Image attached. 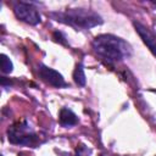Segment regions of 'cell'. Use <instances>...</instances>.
I'll use <instances>...</instances> for the list:
<instances>
[{"label":"cell","mask_w":156,"mask_h":156,"mask_svg":"<svg viewBox=\"0 0 156 156\" xmlns=\"http://www.w3.org/2000/svg\"><path fill=\"white\" fill-rule=\"evenodd\" d=\"M0 65H1V71L2 73H11L12 69H13V65L11 62V60L5 55L2 54L0 56Z\"/></svg>","instance_id":"cell-9"},{"label":"cell","mask_w":156,"mask_h":156,"mask_svg":"<svg viewBox=\"0 0 156 156\" xmlns=\"http://www.w3.org/2000/svg\"><path fill=\"white\" fill-rule=\"evenodd\" d=\"M73 80L76 82L77 85L79 87H84L85 85V73H84V68L82 66V63H78L73 71Z\"/></svg>","instance_id":"cell-8"},{"label":"cell","mask_w":156,"mask_h":156,"mask_svg":"<svg viewBox=\"0 0 156 156\" xmlns=\"http://www.w3.org/2000/svg\"><path fill=\"white\" fill-rule=\"evenodd\" d=\"M154 4H155V5H156V2H154Z\"/></svg>","instance_id":"cell-11"},{"label":"cell","mask_w":156,"mask_h":156,"mask_svg":"<svg viewBox=\"0 0 156 156\" xmlns=\"http://www.w3.org/2000/svg\"><path fill=\"white\" fill-rule=\"evenodd\" d=\"M91 46L94 52L108 65L121 62L132 54L129 44L112 34H100L95 37Z\"/></svg>","instance_id":"cell-1"},{"label":"cell","mask_w":156,"mask_h":156,"mask_svg":"<svg viewBox=\"0 0 156 156\" xmlns=\"http://www.w3.org/2000/svg\"><path fill=\"white\" fill-rule=\"evenodd\" d=\"M13 12L18 20H21L28 24H32V26H35V24L40 23V21H41L40 13L37 11V9L34 6H32L28 2H23V1L17 2L13 7Z\"/></svg>","instance_id":"cell-4"},{"label":"cell","mask_w":156,"mask_h":156,"mask_svg":"<svg viewBox=\"0 0 156 156\" xmlns=\"http://www.w3.org/2000/svg\"><path fill=\"white\" fill-rule=\"evenodd\" d=\"M134 27H135V30L138 32V34L140 35L141 40L144 41V44L149 48V50L156 56V37L145 27L143 26L141 23L139 22H134L133 23Z\"/></svg>","instance_id":"cell-6"},{"label":"cell","mask_w":156,"mask_h":156,"mask_svg":"<svg viewBox=\"0 0 156 156\" xmlns=\"http://www.w3.org/2000/svg\"><path fill=\"white\" fill-rule=\"evenodd\" d=\"M50 16L61 23L82 29H89L102 23V18L95 11L87 9H67L63 12H52Z\"/></svg>","instance_id":"cell-2"},{"label":"cell","mask_w":156,"mask_h":156,"mask_svg":"<svg viewBox=\"0 0 156 156\" xmlns=\"http://www.w3.org/2000/svg\"><path fill=\"white\" fill-rule=\"evenodd\" d=\"M9 141L16 145H34L37 141V135L27 123L22 119L12 124L7 129Z\"/></svg>","instance_id":"cell-3"},{"label":"cell","mask_w":156,"mask_h":156,"mask_svg":"<svg viewBox=\"0 0 156 156\" xmlns=\"http://www.w3.org/2000/svg\"><path fill=\"white\" fill-rule=\"evenodd\" d=\"M39 77L43 82H45L49 85H52L55 88H62V87H67V83L65 82L63 77L61 73H58L56 69L50 68L45 65H39V69H38Z\"/></svg>","instance_id":"cell-5"},{"label":"cell","mask_w":156,"mask_h":156,"mask_svg":"<svg viewBox=\"0 0 156 156\" xmlns=\"http://www.w3.org/2000/svg\"><path fill=\"white\" fill-rule=\"evenodd\" d=\"M60 123L62 127H72V126H76L78 123V117L76 116V113L66 107L61 108L60 110Z\"/></svg>","instance_id":"cell-7"},{"label":"cell","mask_w":156,"mask_h":156,"mask_svg":"<svg viewBox=\"0 0 156 156\" xmlns=\"http://www.w3.org/2000/svg\"><path fill=\"white\" fill-rule=\"evenodd\" d=\"M54 39L56 40V41H58V43H61V44H66V38L62 35V33L61 32H54Z\"/></svg>","instance_id":"cell-10"}]
</instances>
